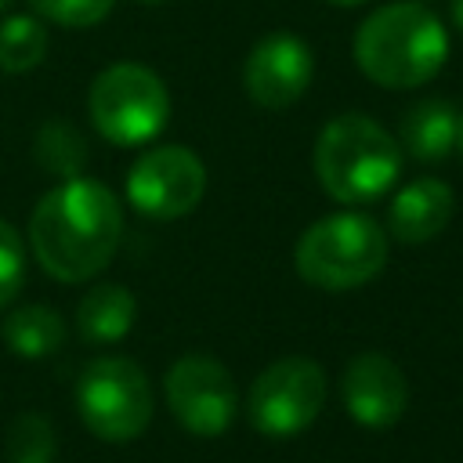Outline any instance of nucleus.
Returning a JSON list of instances; mask_svg holds the SVG:
<instances>
[{"label":"nucleus","mask_w":463,"mask_h":463,"mask_svg":"<svg viewBox=\"0 0 463 463\" xmlns=\"http://www.w3.org/2000/svg\"><path fill=\"white\" fill-rule=\"evenodd\" d=\"M33 152H36V163L43 170H51L54 177H76L87 163V141L83 134L65 123V119H47L40 130H36V141H33Z\"/></svg>","instance_id":"17"},{"label":"nucleus","mask_w":463,"mask_h":463,"mask_svg":"<svg viewBox=\"0 0 463 463\" xmlns=\"http://www.w3.org/2000/svg\"><path fill=\"white\" fill-rule=\"evenodd\" d=\"M134 315H137L134 293L127 286H119V282H101L80 300L76 333L87 344H116V340H123L130 333Z\"/></svg>","instance_id":"14"},{"label":"nucleus","mask_w":463,"mask_h":463,"mask_svg":"<svg viewBox=\"0 0 463 463\" xmlns=\"http://www.w3.org/2000/svg\"><path fill=\"white\" fill-rule=\"evenodd\" d=\"M156 394L145 369L130 358H94L76 380V412L101 441H130L152 423Z\"/></svg>","instance_id":"6"},{"label":"nucleus","mask_w":463,"mask_h":463,"mask_svg":"<svg viewBox=\"0 0 463 463\" xmlns=\"http://www.w3.org/2000/svg\"><path fill=\"white\" fill-rule=\"evenodd\" d=\"M315 76V54L297 33H268L260 36L242 61V87L260 109H289L297 105Z\"/></svg>","instance_id":"10"},{"label":"nucleus","mask_w":463,"mask_h":463,"mask_svg":"<svg viewBox=\"0 0 463 463\" xmlns=\"http://www.w3.org/2000/svg\"><path fill=\"white\" fill-rule=\"evenodd\" d=\"M402 174V145L365 112L333 116L315 141V177L336 203H373Z\"/></svg>","instance_id":"3"},{"label":"nucleus","mask_w":463,"mask_h":463,"mask_svg":"<svg viewBox=\"0 0 463 463\" xmlns=\"http://www.w3.org/2000/svg\"><path fill=\"white\" fill-rule=\"evenodd\" d=\"M87 112L94 130L119 145L134 148L152 141L170 119V94L159 72L141 61H116L101 69L87 94Z\"/></svg>","instance_id":"5"},{"label":"nucleus","mask_w":463,"mask_h":463,"mask_svg":"<svg viewBox=\"0 0 463 463\" xmlns=\"http://www.w3.org/2000/svg\"><path fill=\"white\" fill-rule=\"evenodd\" d=\"M116 0H29L33 14H40L43 22L65 25V29H87L109 18Z\"/></svg>","instance_id":"19"},{"label":"nucleus","mask_w":463,"mask_h":463,"mask_svg":"<svg viewBox=\"0 0 463 463\" xmlns=\"http://www.w3.org/2000/svg\"><path fill=\"white\" fill-rule=\"evenodd\" d=\"M137 4H163V0H137Z\"/></svg>","instance_id":"24"},{"label":"nucleus","mask_w":463,"mask_h":463,"mask_svg":"<svg viewBox=\"0 0 463 463\" xmlns=\"http://www.w3.org/2000/svg\"><path fill=\"white\" fill-rule=\"evenodd\" d=\"M47 58V29L36 14H7L0 22V72L22 76Z\"/></svg>","instance_id":"16"},{"label":"nucleus","mask_w":463,"mask_h":463,"mask_svg":"<svg viewBox=\"0 0 463 463\" xmlns=\"http://www.w3.org/2000/svg\"><path fill=\"white\" fill-rule=\"evenodd\" d=\"M329 4H336V7H358V4H365V0H329Z\"/></svg>","instance_id":"23"},{"label":"nucleus","mask_w":463,"mask_h":463,"mask_svg":"<svg viewBox=\"0 0 463 463\" xmlns=\"http://www.w3.org/2000/svg\"><path fill=\"white\" fill-rule=\"evenodd\" d=\"M452 25L463 33V0H452Z\"/></svg>","instance_id":"21"},{"label":"nucleus","mask_w":463,"mask_h":463,"mask_svg":"<svg viewBox=\"0 0 463 463\" xmlns=\"http://www.w3.org/2000/svg\"><path fill=\"white\" fill-rule=\"evenodd\" d=\"M449 33L441 18L416 0L376 7L354 29V65L380 87L412 90L441 72Z\"/></svg>","instance_id":"2"},{"label":"nucleus","mask_w":463,"mask_h":463,"mask_svg":"<svg viewBox=\"0 0 463 463\" xmlns=\"http://www.w3.org/2000/svg\"><path fill=\"white\" fill-rule=\"evenodd\" d=\"M7 4H11V0H0V11H7Z\"/></svg>","instance_id":"25"},{"label":"nucleus","mask_w":463,"mask_h":463,"mask_svg":"<svg viewBox=\"0 0 463 463\" xmlns=\"http://www.w3.org/2000/svg\"><path fill=\"white\" fill-rule=\"evenodd\" d=\"M387 228L373 217L340 210L318 217L293 246V268L318 289H358L387 264Z\"/></svg>","instance_id":"4"},{"label":"nucleus","mask_w":463,"mask_h":463,"mask_svg":"<svg viewBox=\"0 0 463 463\" xmlns=\"http://www.w3.org/2000/svg\"><path fill=\"white\" fill-rule=\"evenodd\" d=\"M456 199L441 177H416L394 192L387 206V235L402 246H420L441 235L452 221Z\"/></svg>","instance_id":"12"},{"label":"nucleus","mask_w":463,"mask_h":463,"mask_svg":"<svg viewBox=\"0 0 463 463\" xmlns=\"http://www.w3.org/2000/svg\"><path fill=\"white\" fill-rule=\"evenodd\" d=\"M206 192V166L184 145L148 148L127 170V199L148 221H177L199 206Z\"/></svg>","instance_id":"9"},{"label":"nucleus","mask_w":463,"mask_h":463,"mask_svg":"<svg viewBox=\"0 0 463 463\" xmlns=\"http://www.w3.org/2000/svg\"><path fill=\"white\" fill-rule=\"evenodd\" d=\"M4 344L7 351L22 354V358H47L54 354L61 344H65V318L47 307V304H25V307H14L7 318H4Z\"/></svg>","instance_id":"15"},{"label":"nucleus","mask_w":463,"mask_h":463,"mask_svg":"<svg viewBox=\"0 0 463 463\" xmlns=\"http://www.w3.org/2000/svg\"><path fill=\"white\" fill-rule=\"evenodd\" d=\"M163 394L174 420L199 438L224 434L239 416L235 376L213 354H181L166 369Z\"/></svg>","instance_id":"8"},{"label":"nucleus","mask_w":463,"mask_h":463,"mask_svg":"<svg viewBox=\"0 0 463 463\" xmlns=\"http://www.w3.org/2000/svg\"><path fill=\"white\" fill-rule=\"evenodd\" d=\"M340 398L358 427L387 430L409 409V380L394 358L380 351H362L344 365Z\"/></svg>","instance_id":"11"},{"label":"nucleus","mask_w":463,"mask_h":463,"mask_svg":"<svg viewBox=\"0 0 463 463\" xmlns=\"http://www.w3.org/2000/svg\"><path fill=\"white\" fill-rule=\"evenodd\" d=\"M25 286V246L14 224L0 217V307H7Z\"/></svg>","instance_id":"20"},{"label":"nucleus","mask_w":463,"mask_h":463,"mask_svg":"<svg viewBox=\"0 0 463 463\" xmlns=\"http://www.w3.org/2000/svg\"><path fill=\"white\" fill-rule=\"evenodd\" d=\"M123 203L94 177H65L40 195L29 217V246L58 282H87L116 257Z\"/></svg>","instance_id":"1"},{"label":"nucleus","mask_w":463,"mask_h":463,"mask_svg":"<svg viewBox=\"0 0 463 463\" xmlns=\"http://www.w3.org/2000/svg\"><path fill=\"white\" fill-rule=\"evenodd\" d=\"M58 434L43 412H22L7 427V459L11 463H54Z\"/></svg>","instance_id":"18"},{"label":"nucleus","mask_w":463,"mask_h":463,"mask_svg":"<svg viewBox=\"0 0 463 463\" xmlns=\"http://www.w3.org/2000/svg\"><path fill=\"white\" fill-rule=\"evenodd\" d=\"M456 127L459 112L445 98H423L405 109L402 127H398V145L409 159L416 163H441L456 148Z\"/></svg>","instance_id":"13"},{"label":"nucleus","mask_w":463,"mask_h":463,"mask_svg":"<svg viewBox=\"0 0 463 463\" xmlns=\"http://www.w3.org/2000/svg\"><path fill=\"white\" fill-rule=\"evenodd\" d=\"M326 405V373L315 358L289 354L257 373L246 391V420L264 438H293L307 430Z\"/></svg>","instance_id":"7"},{"label":"nucleus","mask_w":463,"mask_h":463,"mask_svg":"<svg viewBox=\"0 0 463 463\" xmlns=\"http://www.w3.org/2000/svg\"><path fill=\"white\" fill-rule=\"evenodd\" d=\"M456 148H459V156H463V112H459V127H456Z\"/></svg>","instance_id":"22"}]
</instances>
